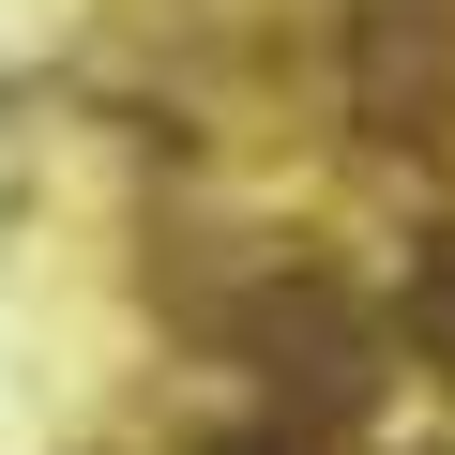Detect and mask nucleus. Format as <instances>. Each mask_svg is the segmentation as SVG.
Returning <instances> with one entry per match:
<instances>
[{"label":"nucleus","instance_id":"f03ea898","mask_svg":"<svg viewBox=\"0 0 455 455\" xmlns=\"http://www.w3.org/2000/svg\"><path fill=\"white\" fill-rule=\"evenodd\" d=\"M197 455H319L304 425H243V440H197Z\"/></svg>","mask_w":455,"mask_h":455},{"label":"nucleus","instance_id":"f257e3e1","mask_svg":"<svg viewBox=\"0 0 455 455\" xmlns=\"http://www.w3.org/2000/svg\"><path fill=\"white\" fill-rule=\"evenodd\" d=\"M425 349H440V379H455V259L425 274Z\"/></svg>","mask_w":455,"mask_h":455}]
</instances>
